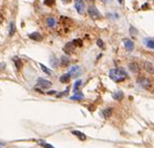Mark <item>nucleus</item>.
<instances>
[{"label":"nucleus","mask_w":154,"mask_h":148,"mask_svg":"<svg viewBox=\"0 0 154 148\" xmlns=\"http://www.w3.org/2000/svg\"><path fill=\"white\" fill-rule=\"evenodd\" d=\"M147 7H149V5H148V4H144V5L142 6V8H147Z\"/></svg>","instance_id":"30"},{"label":"nucleus","mask_w":154,"mask_h":148,"mask_svg":"<svg viewBox=\"0 0 154 148\" xmlns=\"http://www.w3.org/2000/svg\"><path fill=\"white\" fill-rule=\"evenodd\" d=\"M40 144H41L42 146H44V147H45V148H54V147H53V146H51V145H49V144H46L45 142H41Z\"/></svg>","instance_id":"29"},{"label":"nucleus","mask_w":154,"mask_h":148,"mask_svg":"<svg viewBox=\"0 0 154 148\" xmlns=\"http://www.w3.org/2000/svg\"><path fill=\"white\" fill-rule=\"evenodd\" d=\"M97 45H98L100 48H104V43H103V41H102L101 39H98V40H97Z\"/></svg>","instance_id":"28"},{"label":"nucleus","mask_w":154,"mask_h":148,"mask_svg":"<svg viewBox=\"0 0 154 148\" xmlns=\"http://www.w3.org/2000/svg\"><path fill=\"white\" fill-rule=\"evenodd\" d=\"M139 83H140L143 88H148V87L151 84L150 80H149V79H146V78H142V79H140V80H139Z\"/></svg>","instance_id":"12"},{"label":"nucleus","mask_w":154,"mask_h":148,"mask_svg":"<svg viewBox=\"0 0 154 148\" xmlns=\"http://www.w3.org/2000/svg\"><path fill=\"white\" fill-rule=\"evenodd\" d=\"M54 93H56L55 91H50V92H48V94H54Z\"/></svg>","instance_id":"31"},{"label":"nucleus","mask_w":154,"mask_h":148,"mask_svg":"<svg viewBox=\"0 0 154 148\" xmlns=\"http://www.w3.org/2000/svg\"><path fill=\"white\" fill-rule=\"evenodd\" d=\"M15 32H16V26H15V23H14V22H10V24H9V31H8L9 37H13V36L15 35Z\"/></svg>","instance_id":"16"},{"label":"nucleus","mask_w":154,"mask_h":148,"mask_svg":"<svg viewBox=\"0 0 154 148\" xmlns=\"http://www.w3.org/2000/svg\"><path fill=\"white\" fill-rule=\"evenodd\" d=\"M61 64H62L63 66H67V65L69 64V59H68L67 56H62V59H61Z\"/></svg>","instance_id":"22"},{"label":"nucleus","mask_w":154,"mask_h":148,"mask_svg":"<svg viewBox=\"0 0 154 148\" xmlns=\"http://www.w3.org/2000/svg\"><path fill=\"white\" fill-rule=\"evenodd\" d=\"M87 13L92 19H99L100 18V13L95 6H90L87 8Z\"/></svg>","instance_id":"2"},{"label":"nucleus","mask_w":154,"mask_h":148,"mask_svg":"<svg viewBox=\"0 0 154 148\" xmlns=\"http://www.w3.org/2000/svg\"><path fill=\"white\" fill-rule=\"evenodd\" d=\"M70 78H71V75L68 73V74H64V75H62L61 76V78H60V81L61 82H69V80H70Z\"/></svg>","instance_id":"15"},{"label":"nucleus","mask_w":154,"mask_h":148,"mask_svg":"<svg viewBox=\"0 0 154 148\" xmlns=\"http://www.w3.org/2000/svg\"><path fill=\"white\" fill-rule=\"evenodd\" d=\"M122 2H123L122 0H119V3H120V4H122Z\"/></svg>","instance_id":"33"},{"label":"nucleus","mask_w":154,"mask_h":148,"mask_svg":"<svg viewBox=\"0 0 154 148\" xmlns=\"http://www.w3.org/2000/svg\"><path fill=\"white\" fill-rule=\"evenodd\" d=\"M62 1H64V2H65V3H69V2H70V1H71V0H62Z\"/></svg>","instance_id":"32"},{"label":"nucleus","mask_w":154,"mask_h":148,"mask_svg":"<svg viewBox=\"0 0 154 148\" xmlns=\"http://www.w3.org/2000/svg\"><path fill=\"white\" fill-rule=\"evenodd\" d=\"M38 86H40L43 89H48V88H50L52 86V83L50 81L44 79V78H39L38 79Z\"/></svg>","instance_id":"4"},{"label":"nucleus","mask_w":154,"mask_h":148,"mask_svg":"<svg viewBox=\"0 0 154 148\" xmlns=\"http://www.w3.org/2000/svg\"><path fill=\"white\" fill-rule=\"evenodd\" d=\"M87 1H94V0H87Z\"/></svg>","instance_id":"35"},{"label":"nucleus","mask_w":154,"mask_h":148,"mask_svg":"<svg viewBox=\"0 0 154 148\" xmlns=\"http://www.w3.org/2000/svg\"><path fill=\"white\" fill-rule=\"evenodd\" d=\"M103 116H104V118H109L110 116H111V114H112V109L111 107H108V109H106V110H104L103 111Z\"/></svg>","instance_id":"17"},{"label":"nucleus","mask_w":154,"mask_h":148,"mask_svg":"<svg viewBox=\"0 0 154 148\" xmlns=\"http://www.w3.org/2000/svg\"><path fill=\"white\" fill-rule=\"evenodd\" d=\"M123 96H124V94H123V92H122V91L115 92V93L112 94V98H114V99H116V100H118V101H120V100L123 98Z\"/></svg>","instance_id":"13"},{"label":"nucleus","mask_w":154,"mask_h":148,"mask_svg":"<svg viewBox=\"0 0 154 148\" xmlns=\"http://www.w3.org/2000/svg\"><path fill=\"white\" fill-rule=\"evenodd\" d=\"M80 73H81V70H80V67H78V66L72 67V68L70 69V71H69V74H70L71 76H73V77L79 76Z\"/></svg>","instance_id":"6"},{"label":"nucleus","mask_w":154,"mask_h":148,"mask_svg":"<svg viewBox=\"0 0 154 148\" xmlns=\"http://www.w3.org/2000/svg\"><path fill=\"white\" fill-rule=\"evenodd\" d=\"M54 2H55V0H45L44 1V3L46 5H48V6H52L54 4Z\"/></svg>","instance_id":"27"},{"label":"nucleus","mask_w":154,"mask_h":148,"mask_svg":"<svg viewBox=\"0 0 154 148\" xmlns=\"http://www.w3.org/2000/svg\"><path fill=\"white\" fill-rule=\"evenodd\" d=\"M2 145H4V143H0V146H2Z\"/></svg>","instance_id":"34"},{"label":"nucleus","mask_w":154,"mask_h":148,"mask_svg":"<svg viewBox=\"0 0 154 148\" xmlns=\"http://www.w3.org/2000/svg\"><path fill=\"white\" fill-rule=\"evenodd\" d=\"M81 86V80L80 79H78L76 82H75V84H74V92H76L77 90L79 89V87Z\"/></svg>","instance_id":"26"},{"label":"nucleus","mask_w":154,"mask_h":148,"mask_svg":"<svg viewBox=\"0 0 154 148\" xmlns=\"http://www.w3.org/2000/svg\"><path fill=\"white\" fill-rule=\"evenodd\" d=\"M144 42L147 45V47H149L150 49H154V39H147Z\"/></svg>","instance_id":"18"},{"label":"nucleus","mask_w":154,"mask_h":148,"mask_svg":"<svg viewBox=\"0 0 154 148\" xmlns=\"http://www.w3.org/2000/svg\"><path fill=\"white\" fill-rule=\"evenodd\" d=\"M46 23H47V25H48L49 27H54V26H55V24H56L55 19H54L53 17H49V18L47 19Z\"/></svg>","instance_id":"14"},{"label":"nucleus","mask_w":154,"mask_h":148,"mask_svg":"<svg viewBox=\"0 0 154 148\" xmlns=\"http://www.w3.org/2000/svg\"><path fill=\"white\" fill-rule=\"evenodd\" d=\"M129 35H130L132 38H137L138 35H139V31H138V29H137L134 26L130 25V27H129Z\"/></svg>","instance_id":"10"},{"label":"nucleus","mask_w":154,"mask_h":148,"mask_svg":"<svg viewBox=\"0 0 154 148\" xmlns=\"http://www.w3.org/2000/svg\"><path fill=\"white\" fill-rule=\"evenodd\" d=\"M109 77L116 82L123 81L127 78V73L122 69H111L109 71Z\"/></svg>","instance_id":"1"},{"label":"nucleus","mask_w":154,"mask_h":148,"mask_svg":"<svg viewBox=\"0 0 154 148\" xmlns=\"http://www.w3.org/2000/svg\"><path fill=\"white\" fill-rule=\"evenodd\" d=\"M123 44H124L125 49L127 51H132L134 49V43L131 40H129V39H124L123 40Z\"/></svg>","instance_id":"3"},{"label":"nucleus","mask_w":154,"mask_h":148,"mask_svg":"<svg viewBox=\"0 0 154 148\" xmlns=\"http://www.w3.org/2000/svg\"><path fill=\"white\" fill-rule=\"evenodd\" d=\"M129 69H130L131 72L137 73V72H139L140 67H139V65H138L137 63H130V64H129Z\"/></svg>","instance_id":"11"},{"label":"nucleus","mask_w":154,"mask_h":148,"mask_svg":"<svg viewBox=\"0 0 154 148\" xmlns=\"http://www.w3.org/2000/svg\"><path fill=\"white\" fill-rule=\"evenodd\" d=\"M73 135L77 136L81 141H84V140L86 139V137H85L84 134H82V133H80V132H77V130H74V132H73Z\"/></svg>","instance_id":"19"},{"label":"nucleus","mask_w":154,"mask_h":148,"mask_svg":"<svg viewBox=\"0 0 154 148\" xmlns=\"http://www.w3.org/2000/svg\"><path fill=\"white\" fill-rule=\"evenodd\" d=\"M72 42H73V44L75 46H82V40H80V39H75Z\"/></svg>","instance_id":"24"},{"label":"nucleus","mask_w":154,"mask_h":148,"mask_svg":"<svg viewBox=\"0 0 154 148\" xmlns=\"http://www.w3.org/2000/svg\"><path fill=\"white\" fill-rule=\"evenodd\" d=\"M14 62H15V65L17 67V69H21L22 68V62L19 58H14Z\"/></svg>","instance_id":"20"},{"label":"nucleus","mask_w":154,"mask_h":148,"mask_svg":"<svg viewBox=\"0 0 154 148\" xmlns=\"http://www.w3.org/2000/svg\"><path fill=\"white\" fill-rule=\"evenodd\" d=\"M75 8H76L77 12H78L79 14H83L84 10H85V5H84L83 2H81V1H77L76 4H75Z\"/></svg>","instance_id":"7"},{"label":"nucleus","mask_w":154,"mask_h":148,"mask_svg":"<svg viewBox=\"0 0 154 148\" xmlns=\"http://www.w3.org/2000/svg\"><path fill=\"white\" fill-rule=\"evenodd\" d=\"M82 98H83V94H81V93H77V95L71 97L72 100H80V99H82Z\"/></svg>","instance_id":"23"},{"label":"nucleus","mask_w":154,"mask_h":148,"mask_svg":"<svg viewBox=\"0 0 154 148\" xmlns=\"http://www.w3.org/2000/svg\"><path fill=\"white\" fill-rule=\"evenodd\" d=\"M50 64H51L52 67H56L57 64H58V60H57L54 55H52V56H51V60H50Z\"/></svg>","instance_id":"21"},{"label":"nucleus","mask_w":154,"mask_h":148,"mask_svg":"<svg viewBox=\"0 0 154 148\" xmlns=\"http://www.w3.org/2000/svg\"><path fill=\"white\" fill-rule=\"evenodd\" d=\"M144 68H145V70L148 71L149 73H151V74L154 73L153 65H152L151 63H149V62H145V63H144Z\"/></svg>","instance_id":"8"},{"label":"nucleus","mask_w":154,"mask_h":148,"mask_svg":"<svg viewBox=\"0 0 154 148\" xmlns=\"http://www.w3.org/2000/svg\"><path fill=\"white\" fill-rule=\"evenodd\" d=\"M76 1H81V0H76Z\"/></svg>","instance_id":"36"},{"label":"nucleus","mask_w":154,"mask_h":148,"mask_svg":"<svg viewBox=\"0 0 154 148\" xmlns=\"http://www.w3.org/2000/svg\"><path fill=\"white\" fill-rule=\"evenodd\" d=\"M40 66H41V68H42V70H43V71H44V72H45V73H46V74H48V75H50V74H52V72H51V70H49V69H47V68H46V67H45L44 65H42V64H41Z\"/></svg>","instance_id":"25"},{"label":"nucleus","mask_w":154,"mask_h":148,"mask_svg":"<svg viewBox=\"0 0 154 148\" xmlns=\"http://www.w3.org/2000/svg\"><path fill=\"white\" fill-rule=\"evenodd\" d=\"M31 40H33V41H41L42 40V36L39 33V32H32V33H29V36H28Z\"/></svg>","instance_id":"9"},{"label":"nucleus","mask_w":154,"mask_h":148,"mask_svg":"<svg viewBox=\"0 0 154 148\" xmlns=\"http://www.w3.org/2000/svg\"><path fill=\"white\" fill-rule=\"evenodd\" d=\"M75 45L73 44V42H70V43H67L64 47V51L67 53V54H71L74 50H75Z\"/></svg>","instance_id":"5"}]
</instances>
